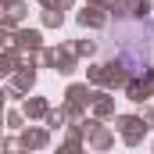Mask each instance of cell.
I'll list each match as a JSON object with an SVG mask.
<instances>
[{"instance_id": "1", "label": "cell", "mask_w": 154, "mask_h": 154, "mask_svg": "<svg viewBox=\"0 0 154 154\" xmlns=\"http://www.w3.org/2000/svg\"><path fill=\"white\" fill-rule=\"evenodd\" d=\"M151 36H154V25H151Z\"/></svg>"}]
</instances>
